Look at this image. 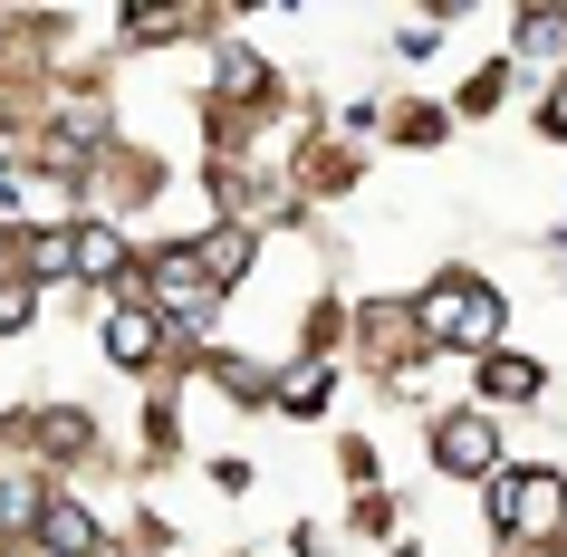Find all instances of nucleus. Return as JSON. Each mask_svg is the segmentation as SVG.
Returning a JSON list of instances; mask_svg holds the SVG:
<instances>
[{"instance_id":"f03ea898","label":"nucleus","mask_w":567,"mask_h":557,"mask_svg":"<svg viewBox=\"0 0 567 557\" xmlns=\"http://www.w3.org/2000/svg\"><path fill=\"white\" fill-rule=\"evenodd\" d=\"M423 327L452 337V347H491V327H501V298L481 289V279H443V289L423 298Z\"/></svg>"},{"instance_id":"423d86ee","label":"nucleus","mask_w":567,"mask_h":557,"mask_svg":"<svg viewBox=\"0 0 567 557\" xmlns=\"http://www.w3.org/2000/svg\"><path fill=\"white\" fill-rule=\"evenodd\" d=\"M481 394H491V404H529L538 365H529V355H491V365H481Z\"/></svg>"},{"instance_id":"f257e3e1","label":"nucleus","mask_w":567,"mask_h":557,"mask_svg":"<svg viewBox=\"0 0 567 557\" xmlns=\"http://www.w3.org/2000/svg\"><path fill=\"white\" fill-rule=\"evenodd\" d=\"M491 509H501V528L567 538V481L558 471H501V481H491Z\"/></svg>"},{"instance_id":"0eeeda50","label":"nucleus","mask_w":567,"mask_h":557,"mask_svg":"<svg viewBox=\"0 0 567 557\" xmlns=\"http://www.w3.org/2000/svg\"><path fill=\"white\" fill-rule=\"evenodd\" d=\"M10 327H30V289H20V279H0V337H10Z\"/></svg>"},{"instance_id":"6e6552de","label":"nucleus","mask_w":567,"mask_h":557,"mask_svg":"<svg viewBox=\"0 0 567 557\" xmlns=\"http://www.w3.org/2000/svg\"><path fill=\"white\" fill-rule=\"evenodd\" d=\"M548 135H567V87H558V96H548Z\"/></svg>"},{"instance_id":"39448f33","label":"nucleus","mask_w":567,"mask_h":557,"mask_svg":"<svg viewBox=\"0 0 567 557\" xmlns=\"http://www.w3.org/2000/svg\"><path fill=\"white\" fill-rule=\"evenodd\" d=\"M154 347H164V327H154V308H116V318H106V355H116V365H145Z\"/></svg>"},{"instance_id":"7ed1b4c3","label":"nucleus","mask_w":567,"mask_h":557,"mask_svg":"<svg viewBox=\"0 0 567 557\" xmlns=\"http://www.w3.org/2000/svg\"><path fill=\"white\" fill-rule=\"evenodd\" d=\"M491 452H501V442H491V423H481V413H452V423H433V462L462 471V481H481V471H491Z\"/></svg>"},{"instance_id":"20e7f679","label":"nucleus","mask_w":567,"mask_h":557,"mask_svg":"<svg viewBox=\"0 0 567 557\" xmlns=\"http://www.w3.org/2000/svg\"><path fill=\"white\" fill-rule=\"evenodd\" d=\"M39 548H49V557H87L96 548L87 509H78V499H39Z\"/></svg>"}]
</instances>
